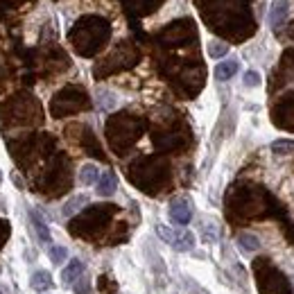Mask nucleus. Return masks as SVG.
<instances>
[{"label": "nucleus", "instance_id": "39448f33", "mask_svg": "<svg viewBox=\"0 0 294 294\" xmlns=\"http://www.w3.org/2000/svg\"><path fill=\"white\" fill-rule=\"evenodd\" d=\"M118 188V176L113 174L111 170H107L104 174H100L97 179V194H102V197H111L113 192H116Z\"/></svg>", "mask_w": 294, "mask_h": 294}, {"label": "nucleus", "instance_id": "dca6fc26", "mask_svg": "<svg viewBox=\"0 0 294 294\" xmlns=\"http://www.w3.org/2000/svg\"><path fill=\"white\" fill-rule=\"evenodd\" d=\"M0 179H3V176H0Z\"/></svg>", "mask_w": 294, "mask_h": 294}, {"label": "nucleus", "instance_id": "423d86ee", "mask_svg": "<svg viewBox=\"0 0 294 294\" xmlns=\"http://www.w3.org/2000/svg\"><path fill=\"white\" fill-rule=\"evenodd\" d=\"M238 70H240V63L235 61V59H229V61H220L215 66V79L226 81V79H231V77H233Z\"/></svg>", "mask_w": 294, "mask_h": 294}, {"label": "nucleus", "instance_id": "9d476101", "mask_svg": "<svg viewBox=\"0 0 294 294\" xmlns=\"http://www.w3.org/2000/svg\"><path fill=\"white\" fill-rule=\"evenodd\" d=\"M30 217H32V224H34V231H36V235H39V240H41V242H50V229H48V224H45V222L41 220V217L36 215L34 211L30 213Z\"/></svg>", "mask_w": 294, "mask_h": 294}, {"label": "nucleus", "instance_id": "4468645a", "mask_svg": "<svg viewBox=\"0 0 294 294\" xmlns=\"http://www.w3.org/2000/svg\"><path fill=\"white\" fill-rule=\"evenodd\" d=\"M226 52H229V45L222 43V41H211V45H208V54H211L213 59L224 57Z\"/></svg>", "mask_w": 294, "mask_h": 294}, {"label": "nucleus", "instance_id": "2eb2a0df", "mask_svg": "<svg viewBox=\"0 0 294 294\" xmlns=\"http://www.w3.org/2000/svg\"><path fill=\"white\" fill-rule=\"evenodd\" d=\"M260 72L256 70H247L244 72V86H249V88H256V86H260Z\"/></svg>", "mask_w": 294, "mask_h": 294}, {"label": "nucleus", "instance_id": "ddd939ff", "mask_svg": "<svg viewBox=\"0 0 294 294\" xmlns=\"http://www.w3.org/2000/svg\"><path fill=\"white\" fill-rule=\"evenodd\" d=\"M66 258H68L66 247H61V244H52V247H50V260H52L54 265H61Z\"/></svg>", "mask_w": 294, "mask_h": 294}, {"label": "nucleus", "instance_id": "9b49d317", "mask_svg": "<svg viewBox=\"0 0 294 294\" xmlns=\"http://www.w3.org/2000/svg\"><path fill=\"white\" fill-rule=\"evenodd\" d=\"M238 244L244 249V251H258V249H260V240H258L253 233H240Z\"/></svg>", "mask_w": 294, "mask_h": 294}, {"label": "nucleus", "instance_id": "6e6552de", "mask_svg": "<svg viewBox=\"0 0 294 294\" xmlns=\"http://www.w3.org/2000/svg\"><path fill=\"white\" fill-rule=\"evenodd\" d=\"M97 179H100V172H97V165H93V163H86V165L79 170V181L84 185L97 183Z\"/></svg>", "mask_w": 294, "mask_h": 294}, {"label": "nucleus", "instance_id": "f03ea898", "mask_svg": "<svg viewBox=\"0 0 294 294\" xmlns=\"http://www.w3.org/2000/svg\"><path fill=\"white\" fill-rule=\"evenodd\" d=\"M170 220L179 226H185L190 220H192V206H190L188 199H174L170 204Z\"/></svg>", "mask_w": 294, "mask_h": 294}, {"label": "nucleus", "instance_id": "7ed1b4c3", "mask_svg": "<svg viewBox=\"0 0 294 294\" xmlns=\"http://www.w3.org/2000/svg\"><path fill=\"white\" fill-rule=\"evenodd\" d=\"M287 12H289V3L287 0H276L274 5H271L269 9V27L271 30H278L280 25L285 23V18H287Z\"/></svg>", "mask_w": 294, "mask_h": 294}, {"label": "nucleus", "instance_id": "0eeeda50", "mask_svg": "<svg viewBox=\"0 0 294 294\" xmlns=\"http://www.w3.org/2000/svg\"><path fill=\"white\" fill-rule=\"evenodd\" d=\"M30 285L36 289V292H45V289L52 287V276H50V271H34L30 278Z\"/></svg>", "mask_w": 294, "mask_h": 294}, {"label": "nucleus", "instance_id": "f257e3e1", "mask_svg": "<svg viewBox=\"0 0 294 294\" xmlns=\"http://www.w3.org/2000/svg\"><path fill=\"white\" fill-rule=\"evenodd\" d=\"M156 233L161 235L165 242H170L176 251H190V249L194 247V233H190V231H185V229L183 231H172V229H167V226L158 224Z\"/></svg>", "mask_w": 294, "mask_h": 294}, {"label": "nucleus", "instance_id": "1a4fd4ad", "mask_svg": "<svg viewBox=\"0 0 294 294\" xmlns=\"http://www.w3.org/2000/svg\"><path fill=\"white\" fill-rule=\"evenodd\" d=\"M88 202V199H86V194H75V197L72 199H68L66 204H63V208H61V213L66 217H70V215H75L77 211H79L81 206H84V204Z\"/></svg>", "mask_w": 294, "mask_h": 294}, {"label": "nucleus", "instance_id": "f3484780", "mask_svg": "<svg viewBox=\"0 0 294 294\" xmlns=\"http://www.w3.org/2000/svg\"><path fill=\"white\" fill-rule=\"evenodd\" d=\"M0 294H3V292H0Z\"/></svg>", "mask_w": 294, "mask_h": 294}, {"label": "nucleus", "instance_id": "20e7f679", "mask_svg": "<svg viewBox=\"0 0 294 294\" xmlns=\"http://www.w3.org/2000/svg\"><path fill=\"white\" fill-rule=\"evenodd\" d=\"M81 274H84V262H81L79 258H72V260L68 262V267H63L61 269V283L63 285L75 283Z\"/></svg>", "mask_w": 294, "mask_h": 294}, {"label": "nucleus", "instance_id": "f8f14e48", "mask_svg": "<svg viewBox=\"0 0 294 294\" xmlns=\"http://www.w3.org/2000/svg\"><path fill=\"white\" fill-rule=\"evenodd\" d=\"M271 152H274L276 156H285V154L294 152V140H287V138L274 140V143H271Z\"/></svg>", "mask_w": 294, "mask_h": 294}]
</instances>
